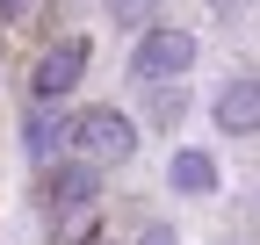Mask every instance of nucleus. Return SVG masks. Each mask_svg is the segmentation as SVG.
<instances>
[{"instance_id":"obj_3","label":"nucleus","mask_w":260,"mask_h":245,"mask_svg":"<svg viewBox=\"0 0 260 245\" xmlns=\"http://www.w3.org/2000/svg\"><path fill=\"white\" fill-rule=\"evenodd\" d=\"M80 79H87V36H58V44L37 58V72H29V94L51 108V101H65V94H73Z\"/></svg>"},{"instance_id":"obj_4","label":"nucleus","mask_w":260,"mask_h":245,"mask_svg":"<svg viewBox=\"0 0 260 245\" xmlns=\"http://www.w3.org/2000/svg\"><path fill=\"white\" fill-rule=\"evenodd\" d=\"M210 123L224 137H260V72H232L210 94Z\"/></svg>"},{"instance_id":"obj_12","label":"nucleus","mask_w":260,"mask_h":245,"mask_svg":"<svg viewBox=\"0 0 260 245\" xmlns=\"http://www.w3.org/2000/svg\"><path fill=\"white\" fill-rule=\"evenodd\" d=\"M73 245H116V238H109V231H87V238H73Z\"/></svg>"},{"instance_id":"obj_11","label":"nucleus","mask_w":260,"mask_h":245,"mask_svg":"<svg viewBox=\"0 0 260 245\" xmlns=\"http://www.w3.org/2000/svg\"><path fill=\"white\" fill-rule=\"evenodd\" d=\"M29 8H37V0H0V22H22Z\"/></svg>"},{"instance_id":"obj_2","label":"nucleus","mask_w":260,"mask_h":245,"mask_svg":"<svg viewBox=\"0 0 260 245\" xmlns=\"http://www.w3.org/2000/svg\"><path fill=\"white\" fill-rule=\"evenodd\" d=\"M195 58H203V44H195V29H174V22H152L138 44H130V79L138 87H174L195 72Z\"/></svg>"},{"instance_id":"obj_5","label":"nucleus","mask_w":260,"mask_h":245,"mask_svg":"<svg viewBox=\"0 0 260 245\" xmlns=\"http://www.w3.org/2000/svg\"><path fill=\"white\" fill-rule=\"evenodd\" d=\"M102 166H87V159H65V166H51V188H44V202H51V217H73V209H87L94 195H102V180H94Z\"/></svg>"},{"instance_id":"obj_6","label":"nucleus","mask_w":260,"mask_h":245,"mask_svg":"<svg viewBox=\"0 0 260 245\" xmlns=\"http://www.w3.org/2000/svg\"><path fill=\"white\" fill-rule=\"evenodd\" d=\"M217 180L224 173H217V159H210L203 144H181L174 159H167V188L174 195H217Z\"/></svg>"},{"instance_id":"obj_9","label":"nucleus","mask_w":260,"mask_h":245,"mask_svg":"<svg viewBox=\"0 0 260 245\" xmlns=\"http://www.w3.org/2000/svg\"><path fill=\"white\" fill-rule=\"evenodd\" d=\"M195 8H210L217 22H232V15H246V8H253V0H195Z\"/></svg>"},{"instance_id":"obj_10","label":"nucleus","mask_w":260,"mask_h":245,"mask_svg":"<svg viewBox=\"0 0 260 245\" xmlns=\"http://www.w3.org/2000/svg\"><path fill=\"white\" fill-rule=\"evenodd\" d=\"M138 245H181V238H174V224H145V231H138Z\"/></svg>"},{"instance_id":"obj_8","label":"nucleus","mask_w":260,"mask_h":245,"mask_svg":"<svg viewBox=\"0 0 260 245\" xmlns=\"http://www.w3.org/2000/svg\"><path fill=\"white\" fill-rule=\"evenodd\" d=\"M159 8H167V0H102V15H109L116 29H138V36L159 22Z\"/></svg>"},{"instance_id":"obj_1","label":"nucleus","mask_w":260,"mask_h":245,"mask_svg":"<svg viewBox=\"0 0 260 245\" xmlns=\"http://www.w3.org/2000/svg\"><path fill=\"white\" fill-rule=\"evenodd\" d=\"M65 151L87 166H130L138 159V115H123L116 101H94L65 123Z\"/></svg>"},{"instance_id":"obj_7","label":"nucleus","mask_w":260,"mask_h":245,"mask_svg":"<svg viewBox=\"0 0 260 245\" xmlns=\"http://www.w3.org/2000/svg\"><path fill=\"white\" fill-rule=\"evenodd\" d=\"M145 115L159 123V130H174V123L188 115V87L174 79V87H145Z\"/></svg>"}]
</instances>
